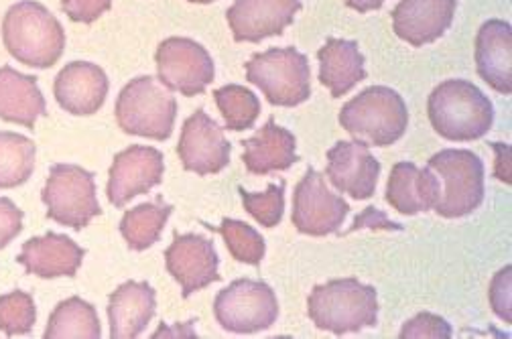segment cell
<instances>
[{"instance_id":"28","label":"cell","mask_w":512,"mask_h":339,"mask_svg":"<svg viewBox=\"0 0 512 339\" xmlns=\"http://www.w3.org/2000/svg\"><path fill=\"white\" fill-rule=\"evenodd\" d=\"M37 147L17 132H0V189H13L29 181L35 169Z\"/></svg>"},{"instance_id":"3","label":"cell","mask_w":512,"mask_h":339,"mask_svg":"<svg viewBox=\"0 0 512 339\" xmlns=\"http://www.w3.org/2000/svg\"><path fill=\"white\" fill-rule=\"evenodd\" d=\"M340 124L358 143L391 147L403 139L409 110L399 92L387 86H372L342 108Z\"/></svg>"},{"instance_id":"9","label":"cell","mask_w":512,"mask_h":339,"mask_svg":"<svg viewBox=\"0 0 512 339\" xmlns=\"http://www.w3.org/2000/svg\"><path fill=\"white\" fill-rule=\"evenodd\" d=\"M214 313L226 331L256 333L269 329L277 321L279 303L267 283L238 279L218 293Z\"/></svg>"},{"instance_id":"20","label":"cell","mask_w":512,"mask_h":339,"mask_svg":"<svg viewBox=\"0 0 512 339\" xmlns=\"http://www.w3.org/2000/svg\"><path fill=\"white\" fill-rule=\"evenodd\" d=\"M512 29L506 21H486L476 37L478 76L498 94L512 92Z\"/></svg>"},{"instance_id":"33","label":"cell","mask_w":512,"mask_h":339,"mask_svg":"<svg viewBox=\"0 0 512 339\" xmlns=\"http://www.w3.org/2000/svg\"><path fill=\"white\" fill-rule=\"evenodd\" d=\"M403 339H421V337H431V339H450L452 337V325L447 323L443 317L433 315V313H419L411 321L405 323L401 331Z\"/></svg>"},{"instance_id":"30","label":"cell","mask_w":512,"mask_h":339,"mask_svg":"<svg viewBox=\"0 0 512 339\" xmlns=\"http://www.w3.org/2000/svg\"><path fill=\"white\" fill-rule=\"evenodd\" d=\"M214 230L224 238L226 248L234 260L250 264V266H259L261 260L265 258V252H267L265 238L252 226H248L240 220L224 218L222 224Z\"/></svg>"},{"instance_id":"16","label":"cell","mask_w":512,"mask_h":339,"mask_svg":"<svg viewBox=\"0 0 512 339\" xmlns=\"http://www.w3.org/2000/svg\"><path fill=\"white\" fill-rule=\"evenodd\" d=\"M326 175L338 191L352 195L354 199H368L376 191L380 163L370 153L368 145L340 141L328 151Z\"/></svg>"},{"instance_id":"23","label":"cell","mask_w":512,"mask_h":339,"mask_svg":"<svg viewBox=\"0 0 512 339\" xmlns=\"http://www.w3.org/2000/svg\"><path fill=\"white\" fill-rule=\"evenodd\" d=\"M439 197V181L435 173L419 169L413 163H397L387 185V201L391 208L405 216L425 214L435 208Z\"/></svg>"},{"instance_id":"27","label":"cell","mask_w":512,"mask_h":339,"mask_svg":"<svg viewBox=\"0 0 512 339\" xmlns=\"http://www.w3.org/2000/svg\"><path fill=\"white\" fill-rule=\"evenodd\" d=\"M171 212L173 206L163 203V199L141 203V206L126 212L120 222V234L126 240L128 248L141 252L157 244Z\"/></svg>"},{"instance_id":"24","label":"cell","mask_w":512,"mask_h":339,"mask_svg":"<svg viewBox=\"0 0 512 339\" xmlns=\"http://www.w3.org/2000/svg\"><path fill=\"white\" fill-rule=\"evenodd\" d=\"M319 82L330 88L332 98L346 96L356 84L366 80L364 55L356 41L328 39L317 51Z\"/></svg>"},{"instance_id":"13","label":"cell","mask_w":512,"mask_h":339,"mask_svg":"<svg viewBox=\"0 0 512 339\" xmlns=\"http://www.w3.org/2000/svg\"><path fill=\"white\" fill-rule=\"evenodd\" d=\"M177 155L185 171L214 175L228 167L232 145L228 143L220 124L204 110H198L183 122Z\"/></svg>"},{"instance_id":"19","label":"cell","mask_w":512,"mask_h":339,"mask_svg":"<svg viewBox=\"0 0 512 339\" xmlns=\"http://www.w3.org/2000/svg\"><path fill=\"white\" fill-rule=\"evenodd\" d=\"M84 256L86 250L70 236L49 232L45 236L27 240L17 262L25 266L27 275H35L39 279H59L76 277Z\"/></svg>"},{"instance_id":"25","label":"cell","mask_w":512,"mask_h":339,"mask_svg":"<svg viewBox=\"0 0 512 339\" xmlns=\"http://www.w3.org/2000/svg\"><path fill=\"white\" fill-rule=\"evenodd\" d=\"M41 116H47V104L37 78L25 76L11 65L0 67V118L33 128Z\"/></svg>"},{"instance_id":"38","label":"cell","mask_w":512,"mask_h":339,"mask_svg":"<svg viewBox=\"0 0 512 339\" xmlns=\"http://www.w3.org/2000/svg\"><path fill=\"white\" fill-rule=\"evenodd\" d=\"M387 0H346V5L358 13H370L382 9Z\"/></svg>"},{"instance_id":"10","label":"cell","mask_w":512,"mask_h":339,"mask_svg":"<svg viewBox=\"0 0 512 339\" xmlns=\"http://www.w3.org/2000/svg\"><path fill=\"white\" fill-rule=\"evenodd\" d=\"M159 82L183 96L204 94L214 82L216 67L208 49L194 39L169 37L165 39L155 55Z\"/></svg>"},{"instance_id":"18","label":"cell","mask_w":512,"mask_h":339,"mask_svg":"<svg viewBox=\"0 0 512 339\" xmlns=\"http://www.w3.org/2000/svg\"><path fill=\"white\" fill-rule=\"evenodd\" d=\"M456 0H401L393 11V29L399 39L423 47L452 27Z\"/></svg>"},{"instance_id":"36","label":"cell","mask_w":512,"mask_h":339,"mask_svg":"<svg viewBox=\"0 0 512 339\" xmlns=\"http://www.w3.org/2000/svg\"><path fill=\"white\" fill-rule=\"evenodd\" d=\"M23 230V212L7 197H0V250L9 246Z\"/></svg>"},{"instance_id":"7","label":"cell","mask_w":512,"mask_h":339,"mask_svg":"<svg viewBox=\"0 0 512 339\" xmlns=\"http://www.w3.org/2000/svg\"><path fill=\"white\" fill-rule=\"evenodd\" d=\"M246 80L261 88L273 106L293 108L311 96V70L307 57L293 49H269L246 63Z\"/></svg>"},{"instance_id":"37","label":"cell","mask_w":512,"mask_h":339,"mask_svg":"<svg viewBox=\"0 0 512 339\" xmlns=\"http://www.w3.org/2000/svg\"><path fill=\"white\" fill-rule=\"evenodd\" d=\"M490 147L496 151V177L510 185V147L500 143H492Z\"/></svg>"},{"instance_id":"4","label":"cell","mask_w":512,"mask_h":339,"mask_svg":"<svg viewBox=\"0 0 512 339\" xmlns=\"http://www.w3.org/2000/svg\"><path fill=\"white\" fill-rule=\"evenodd\" d=\"M307 313L315 327L334 335L354 333L376 325V289L358 279H336L317 285L307 299Z\"/></svg>"},{"instance_id":"32","label":"cell","mask_w":512,"mask_h":339,"mask_svg":"<svg viewBox=\"0 0 512 339\" xmlns=\"http://www.w3.org/2000/svg\"><path fill=\"white\" fill-rule=\"evenodd\" d=\"M37 321L35 301L25 291H13L0 297V331L5 335H27Z\"/></svg>"},{"instance_id":"26","label":"cell","mask_w":512,"mask_h":339,"mask_svg":"<svg viewBox=\"0 0 512 339\" xmlns=\"http://www.w3.org/2000/svg\"><path fill=\"white\" fill-rule=\"evenodd\" d=\"M100 335L102 329L94 305L80 297H70L66 301H61L53 309L43 333L45 339H98Z\"/></svg>"},{"instance_id":"34","label":"cell","mask_w":512,"mask_h":339,"mask_svg":"<svg viewBox=\"0 0 512 339\" xmlns=\"http://www.w3.org/2000/svg\"><path fill=\"white\" fill-rule=\"evenodd\" d=\"M61 9L74 23H94L112 9V0H61Z\"/></svg>"},{"instance_id":"11","label":"cell","mask_w":512,"mask_h":339,"mask_svg":"<svg viewBox=\"0 0 512 339\" xmlns=\"http://www.w3.org/2000/svg\"><path fill=\"white\" fill-rule=\"evenodd\" d=\"M350 206L342 195H336L326 177L307 169L293 195V226L307 236H328L342 228Z\"/></svg>"},{"instance_id":"39","label":"cell","mask_w":512,"mask_h":339,"mask_svg":"<svg viewBox=\"0 0 512 339\" xmlns=\"http://www.w3.org/2000/svg\"><path fill=\"white\" fill-rule=\"evenodd\" d=\"M189 3H196V5H210V3H216V0H189Z\"/></svg>"},{"instance_id":"22","label":"cell","mask_w":512,"mask_h":339,"mask_svg":"<svg viewBox=\"0 0 512 339\" xmlns=\"http://www.w3.org/2000/svg\"><path fill=\"white\" fill-rule=\"evenodd\" d=\"M244 155L242 161L246 169L254 175H269L273 171H287L297 161V141L293 132L279 126L275 118H269L267 124L254 134V137L242 141Z\"/></svg>"},{"instance_id":"31","label":"cell","mask_w":512,"mask_h":339,"mask_svg":"<svg viewBox=\"0 0 512 339\" xmlns=\"http://www.w3.org/2000/svg\"><path fill=\"white\" fill-rule=\"evenodd\" d=\"M238 191L242 195L244 210L263 228H275L281 224L285 212V181L279 185L271 183L265 193H250L242 187Z\"/></svg>"},{"instance_id":"17","label":"cell","mask_w":512,"mask_h":339,"mask_svg":"<svg viewBox=\"0 0 512 339\" xmlns=\"http://www.w3.org/2000/svg\"><path fill=\"white\" fill-rule=\"evenodd\" d=\"M57 104L74 116L96 114L108 96V78L102 67L88 61L68 63L55 78Z\"/></svg>"},{"instance_id":"1","label":"cell","mask_w":512,"mask_h":339,"mask_svg":"<svg viewBox=\"0 0 512 339\" xmlns=\"http://www.w3.org/2000/svg\"><path fill=\"white\" fill-rule=\"evenodd\" d=\"M427 114L439 137L454 143L482 139L494 122L492 102L478 86L466 80L439 84L429 96Z\"/></svg>"},{"instance_id":"14","label":"cell","mask_w":512,"mask_h":339,"mask_svg":"<svg viewBox=\"0 0 512 339\" xmlns=\"http://www.w3.org/2000/svg\"><path fill=\"white\" fill-rule=\"evenodd\" d=\"M165 159L153 147H128L112 161L106 195L114 208H124L137 195L149 193L163 181Z\"/></svg>"},{"instance_id":"5","label":"cell","mask_w":512,"mask_h":339,"mask_svg":"<svg viewBox=\"0 0 512 339\" xmlns=\"http://www.w3.org/2000/svg\"><path fill=\"white\" fill-rule=\"evenodd\" d=\"M439 181L435 212L441 218H464L476 212L484 201V163L466 149H445L427 165Z\"/></svg>"},{"instance_id":"15","label":"cell","mask_w":512,"mask_h":339,"mask_svg":"<svg viewBox=\"0 0 512 339\" xmlns=\"http://www.w3.org/2000/svg\"><path fill=\"white\" fill-rule=\"evenodd\" d=\"M299 11L301 0H234L226 17L234 41L261 43L283 35Z\"/></svg>"},{"instance_id":"29","label":"cell","mask_w":512,"mask_h":339,"mask_svg":"<svg viewBox=\"0 0 512 339\" xmlns=\"http://www.w3.org/2000/svg\"><path fill=\"white\" fill-rule=\"evenodd\" d=\"M216 106L224 116L226 128L232 132L250 130L261 114V100L244 86L230 84L214 92Z\"/></svg>"},{"instance_id":"12","label":"cell","mask_w":512,"mask_h":339,"mask_svg":"<svg viewBox=\"0 0 512 339\" xmlns=\"http://www.w3.org/2000/svg\"><path fill=\"white\" fill-rule=\"evenodd\" d=\"M169 275L179 283L183 299L218 283V252L212 240L202 234H175L165 252Z\"/></svg>"},{"instance_id":"8","label":"cell","mask_w":512,"mask_h":339,"mask_svg":"<svg viewBox=\"0 0 512 339\" xmlns=\"http://www.w3.org/2000/svg\"><path fill=\"white\" fill-rule=\"evenodd\" d=\"M41 197L49 220L78 232L102 214L94 175L78 165H53Z\"/></svg>"},{"instance_id":"21","label":"cell","mask_w":512,"mask_h":339,"mask_svg":"<svg viewBox=\"0 0 512 339\" xmlns=\"http://www.w3.org/2000/svg\"><path fill=\"white\" fill-rule=\"evenodd\" d=\"M157 297L149 283L128 281L120 285L108 301L110 337L112 339H135L139 337L151 319L155 317Z\"/></svg>"},{"instance_id":"35","label":"cell","mask_w":512,"mask_h":339,"mask_svg":"<svg viewBox=\"0 0 512 339\" xmlns=\"http://www.w3.org/2000/svg\"><path fill=\"white\" fill-rule=\"evenodd\" d=\"M510 273H512V268L504 266L490 285L492 309L506 323H512V313H510V281L512 279H510Z\"/></svg>"},{"instance_id":"6","label":"cell","mask_w":512,"mask_h":339,"mask_svg":"<svg viewBox=\"0 0 512 339\" xmlns=\"http://www.w3.org/2000/svg\"><path fill=\"white\" fill-rule=\"evenodd\" d=\"M177 100L155 78L143 76L126 84L116 100V120L126 134L167 141L175 126Z\"/></svg>"},{"instance_id":"2","label":"cell","mask_w":512,"mask_h":339,"mask_svg":"<svg viewBox=\"0 0 512 339\" xmlns=\"http://www.w3.org/2000/svg\"><path fill=\"white\" fill-rule=\"evenodd\" d=\"M3 41L19 63L47 70L66 49V31L41 3L23 0L13 5L5 17Z\"/></svg>"}]
</instances>
